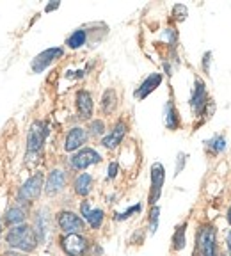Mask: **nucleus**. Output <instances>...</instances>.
Listing matches in <instances>:
<instances>
[{"instance_id":"f257e3e1","label":"nucleus","mask_w":231,"mask_h":256,"mask_svg":"<svg viewBox=\"0 0 231 256\" xmlns=\"http://www.w3.org/2000/svg\"><path fill=\"white\" fill-rule=\"evenodd\" d=\"M6 242L12 251L25 252V254L36 251L38 244H40L36 232L30 224H20V226L9 228V232L6 233Z\"/></svg>"},{"instance_id":"f03ea898","label":"nucleus","mask_w":231,"mask_h":256,"mask_svg":"<svg viewBox=\"0 0 231 256\" xmlns=\"http://www.w3.org/2000/svg\"><path fill=\"white\" fill-rule=\"evenodd\" d=\"M48 124L44 121H34L28 128L27 134V153H25V158H27V164L30 166L32 162H36L38 156L41 155V150H43V144L46 140L48 136Z\"/></svg>"},{"instance_id":"7ed1b4c3","label":"nucleus","mask_w":231,"mask_h":256,"mask_svg":"<svg viewBox=\"0 0 231 256\" xmlns=\"http://www.w3.org/2000/svg\"><path fill=\"white\" fill-rule=\"evenodd\" d=\"M43 190H44V174L38 171L36 174H32L20 187L16 201H18V204H22V206H28L32 201H36L38 198L41 196Z\"/></svg>"},{"instance_id":"20e7f679","label":"nucleus","mask_w":231,"mask_h":256,"mask_svg":"<svg viewBox=\"0 0 231 256\" xmlns=\"http://www.w3.org/2000/svg\"><path fill=\"white\" fill-rule=\"evenodd\" d=\"M196 251L200 256H219L217 232L212 224H203L196 233Z\"/></svg>"},{"instance_id":"39448f33","label":"nucleus","mask_w":231,"mask_h":256,"mask_svg":"<svg viewBox=\"0 0 231 256\" xmlns=\"http://www.w3.org/2000/svg\"><path fill=\"white\" fill-rule=\"evenodd\" d=\"M59 246L64 251V254L68 256H86L91 249L89 238L82 233H70V235L60 236Z\"/></svg>"},{"instance_id":"423d86ee","label":"nucleus","mask_w":231,"mask_h":256,"mask_svg":"<svg viewBox=\"0 0 231 256\" xmlns=\"http://www.w3.org/2000/svg\"><path fill=\"white\" fill-rule=\"evenodd\" d=\"M56 222L64 235L86 232V220L82 219L78 214L72 212V210H60V212H57Z\"/></svg>"},{"instance_id":"0eeeda50","label":"nucleus","mask_w":231,"mask_h":256,"mask_svg":"<svg viewBox=\"0 0 231 256\" xmlns=\"http://www.w3.org/2000/svg\"><path fill=\"white\" fill-rule=\"evenodd\" d=\"M152 187H150V196H148V203L155 206L156 201L162 196V188H164V182H166V169L160 162H155L152 166Z\"/></svg>"},{"instance_id":"6e6552de","label":"nucleus","mask_w":231,"mask_h":256,"mask_svg":"<svg viewBox=\"0 0 231 256\" xmlns=\"http://www.w3.org/2000/svg\"><path fill=\"white\" fill-rule=\"evenodd\" d=\"M62 56H64V50L60 46L48 48V50H44V52H41L40 56H36L34 59H32V64H30L32 72H34V73H43L44 70L50 66V64L56 62V60L60 59Z\"/></svg>"},{"instance_id":"1a4fd4ad","label":"nucleus","mask_w":231,"mask_h":256,"mask_svg":"<svg viewBox=\"0 0 231 256\" xmlns=\"http://www.w3.org/2000/svg\"><path fill=\"white\" fill-rule=\"evenodd\" d=\"M102 160L100 153L92 148H82L80 152H76L75 155L72 156V168L76 169V171H84L89 166L98 164Z\"/></svg>"},{"instance_id":"9d476101","label":"nucleus","mask_w":231,"mask_h":256,"mask_svg":"<svg viewBox=\"0 0 231 256\" xmlns=\"http://www.w3.org/2000/svg\"><path fill=\"white\" fill-rule=\"evenodd\" d=\"M64 187H66V172L62 169H52L46 182H44V194L54 198L57 194H60L64 190Z\"/></svg>"},{"instance_id":"9b49d317","label":"nucleus","mask_w":231,"mask_h":256,"mask_svg":"<svg viewBox=\"0 0 231 256\" xmlns=\"http://www.w3.org/2000/svg\"><path fill=\"white\" fill-rule=\"evenodd\" d=\"M34 232H36V236L40 240V244L46 242L48 235H50V212L48 208H40L34 216Z\"/></svg>"},{"instance_id":"f8f14e48","label":"nucleus","mask_w":231,"mask_h":256,"mask_svg":"<svg viewBox=\"0 0 231 256\" xmlns=\"http://www.w3.org/2000/svg\"><path fill=\"white\" fill-rule=\"evenodd\" d=\"M190 105H192V108H194L196 114H201L203 108L208 105L206 88H204V82L201 78H196V82H194V92H192Z\"/></svg>"},{"instance_id":"ddd939ff","label":"nucleus","mask_w":231,"mask_h":256,"mask_svg":"<svg viewBox=\"0 0 231 256\" xmlns=\"http://www.w3.org/2000/svg\"><path fill=\"white\" fill-rule=\"evenodd\" d=\"M4 222L9 228L20 226V224H27V210L22 204H12L6 210L4 214Z\"/></svg>"},{"instance_id":"4468645a","label":"nucleus","mask_w":231,"mask_h":256,"mask_svg":"<svg viewBox=\"0 0 231 256\" xmlns=\"http://www.w3.org/2000/svg\"><path fill=\"white\" fill-rule=\"evenodd\" d=\"M124 134H126V123H124V121H118V123L114 124V128L110 130V134L102 139V146H105V148H108V150L118 148L121 144V140H123Z\"/></svg>"},{"instance_id":"2eb2a0df","label":"nucleus","mask_w":231,"mask_h":256,"mask_svg":"<svg viewBox=\"0 0 231 256\" xmlns=\"http://www.w3.org/2000/svg\"><path fill=\"white\" fill-rule=\"evenodd\" d=\"M86 140H88V132H86L84 128L75 126V128H72L68 132V136H66L64 150H66V152H75L82 144H86Z\"/></svg>"},{"instance_id":"dca6fc26","label":"nucleus","mask_w":231,"mask_h":256,"mask_svg":"<svg viewBox=\"0 0 231 256\" xmlns=\"http://www.w3.org/2000/svg\"><path fill=\"white\" fill-rule=\"evenodd\" d=\"M92 108H94V105H92L91 92L84 91V89L76 92V110H78V114H80L82 120H91Z\"/></svg>"},{"instance_id":"f3484780","label":"nucleus","mask_w":231,"mask_h":256,"mask_svg":"<svg viewBox=\"0 0 231 256\" xmlns=\"http://www.w3.org/2000/svg\"><path fill=\"white\" fill-rule=\"evenodd\" d=\"M160 84H162V75H160V73H152V75L148 76L142 84L136 89L134 94H136V98H139V100H144V98H146L148 94H152Z\"/></svg>"},{"instance_id":"a211bd4d","label":"nucleus","mask_w":231,"mask_h":256,"mask_svg":"<svg viewBox=\"0 0 231 256\" xmlns=\"http://www.w3.org/2000/svg\"><path fill=\"white\" fill-rule=\"evenodd\" d=\"M73 190H75L76 196L86 198L92 190V176L89 172H80L73 182Z\"/></svg>"},{"instance_id":"6ab92c4d","label":"nucleus","mask_w":231,"mask_h":256,"mask_svg":"<svg viewBox=\"0 0 231 256\" xmlns=\"http://www.w3.org/2000/svg\"><path fill=\"white\" fill-rule=\"evenodd\" d=\"M185 235H187V222L178 224L174 230V235H172V249L174 251H182L185 248V244H187Z\"/></svg>"},{"instance_id":"aec40b11","label":"nucleus","mask_w":231,"mask_h":256,"mask_svg":"<svg viewBox=\"0 0 231 256\" xmlns=\"http://www.w3.org/2000/svg\"><path fill=\"white\" fill-rule=\"evenodd\" d=\"M164 114H166V126H168L169 130H176V128L180 126V118H178V112H176V107L172 102H168V104H166Z\"/></svg>"},{"instance_id":"412c9836","label":"nucleus","mask_w":231,"mask_h":256,"mask_svg":"<svg viewBox=\"0 0 231 256\" xmlns=\"http://www.w3.org/2000/svg\"><path fill=\"white\" fill-rule=\"evenodd\" d=\"M86 41H88V32H86V28H76L75 32H72L68 36L66 44H68L72 50H76V48L84 46Z\"/></svg>"},{"instance_id":"4be33fe9","label":"nucleus","mask_w":231,"mask_h":256,"mask_svg":"<svg viewBox=\"0 0 231 256\" xmlns=\"http://www.w3.org/2000/svg\"><path fill=\"white\" fill-rule=\"evenodd\" d=\"M86 220H88V224L91 226V230H100L102 226H104L105 212L102 208H92L91 212H89V216L86 217Z\"/></svg>"},{"instance_id":"5701e85b","label":"nucleus","mask_w":231,"mask_h":256,"mask_svg":"<svg viewBox=\"0 0 231 256\" xmlns=\"http://www.w3.org/2000/svg\"><path fill=\"white\" fill-rule=\"evenodd\" d=\"M116 105H118L116 91L114 89H107V91L104 92V96H102V110H104L105 114H110L116 108Z\"/></svg>"},{"instance_id":"b1692460","label":"nucleus","mask_w":231,"mask_h":256,"mask_svg":"<svg viewBox=\"0 0 231 256\" xmlns=\"http://www.w3.org/2000/svg\"><path fill=\"white\" fill-rule=\"evenodd\" d=\"M158 220H160V208L155 204V206H152L150 216H148V230H150L152 235H155L156 230H158Z\"/></svg>"},{"instance_id":"393cba45","label":"nucleus","mask_w":231,"mask_h":256,"mask_svg":"<svg viewBox=\"0 0 231 256\" xmlns=\"http://www.w3.org/2000/svg\"><path fill=\"white\" fill-rule=\"evenodd\" d=\"M206 144L212 153H220L222 150H226V139L222 136H216L212 140H208Z\"/></svg>"},{"instance_id":"a878e982","label":"nucleus","mask_w":231,"mask_h":256,"mask_svg":"<svg viewBox=\"0 0 231 256\" xmlns=\"http://www.w3.org/2000/svg\"><path fill=\"white\" fill-rule=\"evenodd\" d=\"M140 210H142V204L137 203V204H134V206L128 208L126 212H123V214H116L114 219H116V220H126V219H130V217L134 216V214H139Z\"/></svg>"},{"instance_id":"bb28decb","label":"nucleus","mask_w":231,"mask_h":256,"mask_svg":"<svg viewBox=\"0 0 231 256\" xmlns=\"http://www.w3.org/2000/svg\"><path fill=\"white\" fill-rule=\"evenodd\" d=\"M89 130H91L92 136H102V134L105 132V123L102 120L91 121V126H89Z\"/></svg>"},{"instance_id":"cd10ccee","label":"nucleus","mask_w":231,"mask_h":256,"mask_svg":"<svg viewBox=\"0 0 231 256\" xmlns=\"http://www.w3.org/2000/svg\"><path fill=\"white\" fill-rule=\"evenodd\" d=\"M172 14H174L176 20H185L187 18V8L182 4L174 6V9H172Z\"/></svg>"},{"instance_id":"c85d7f7f","label":"nucleus","mask_w":231,"mask_h":256,"mask_svg":"<svg viewBox=\"0 0 231 256\" xmlns=\"http://www.w3.org/2000/svg\"><path fill=\"white\" fill-rule=\"evenodd\" d=\"M91 210H92V208H91V204H89L88 200L80 203V216H82V219H86V217L89 216V212H91Z\"/></svg>"},{"instance_id":"c756f323","label":"nucleus","mask_w":231,"mask_h":256,"mask_svg":"<svg viewBox=\"0 0 231 256\" xmlns=\"http://www.w3.org/2000/svg\"><path fill=\"white\" fill-rule=\"evenodd\" d=\"M184 166H185V153H180V155H178V164H176V169H174V174L176 176H178L180 172H182Z\"/></svg>"},{"instance_id":"7c9ffc66","label":"nucleus","mask_w":231,"mask_h":256,"mask_svg":"<svg viewBox=\"0 0 231 256\" xmlns=\"http://www.w3.org/2000/svg\"><path fill=\"white\" fill-rule=\"evenodd\" d=\"M118 169H120V166H118V162H112L110 166H108V178H116L118 176Z\"/></svg>"},{"instance_id":"2f4dec72","label":"nucleus","mask_w":231,"mask_h":256,"mask_svg":"<svg viewBox=\"0 0 231 256\" xmlns=\"http://www.w3.org/2000/svg\"><path fill=\"white\" fill-rule=\"evenodd\" d=\"M210 59H212V52H206L203 57V70L204 72H208V62H210Z\"/></svg>"},{"instance_id":"473e14b6","label":"nucleus","mask_w":231,"mask_h":256,"mask_svg":"<svg viewBox=\"0 0 231 256\" xmlns=\"http://www.w3.org/2000/svg\"><path fill=\"white\" fill-rule=\"evenodd\" d=\"M59 8V2H54V4H48L46 8H44V11L50 12V11H56V9Z\"/></svg>"},{"instance_id":"72a5a7b5","label":"nucleus","mask_w":231,"mask_h":256,"mask_svg":"<svg viewBox=\"0 0 231 256\" xmlns=\"http://www.w3.org/2000/svg\"><path fill=\"white\" fill-rule=\"evenodd\" d=\"M226 248H228V254L231 256V232L228 233V238H226Z\"/></svg>"},{"instance_id":"f704fd0d","label":"nucleus","mask_w":231,"mask_h":256,"mask_svg":"<svg viewBox=\"0 0 231 256\" xmlns=\"http://www.w3.org/2000/svg\"><path fill=\"white\" fill-rule=\"evenodd\" d=\"M4 256H28V254H25V252H18V251H8Z\"/></svg>"},{"instance_id":"c9c22d12","label":"nucleus","mask_w":231,"mask_h":256,"mask_svg":"<svg viewBox=\"0 0 231 256\" xmlns=\"http://www.w3.org/2000/svg\"><path fill=\"white\" fill-rule=\"evenodd\" d=\"M226 220H228V224L231 226V206L228 208V214H226Z\"/></svg>"},{"instance_id":"e433bc0d","label":"nucleus","mask_w":231,"mask_h":256,"mask_svg":"<svg viewBox=\"0 0 231 256\" xmlns=\"http://www.w3.org/2000/svg\"><path fill=\"white\" fill-rule=\"evenodd\" d=\"M0 236H2V219H0Z\"/></svg>"}]
</instances>
